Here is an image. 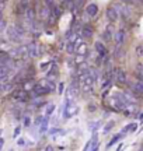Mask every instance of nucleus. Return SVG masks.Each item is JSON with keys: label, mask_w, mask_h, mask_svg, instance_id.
I'll return each instance as SVG.
<instances>
[{"label": "nucleus", "mask_w": 143, "mask_h": 151, "mask_svg": "<svg viewBox=\"0 0 143 151\" xmlns=\"http://www.w3.org/2000/svg\"><path fill=\"white\" fill-rule=\"evenodd\" d=\"M25 53H27V45H22V46H20V48H17L13 50V55H14L16 58H21V56H24Z\"/></svg>", "instance_id": "obj_14"}, {"label": "nucleus", "mask_w": 143, "mask_h": 151, "mask_svg": "<svg viewBox=\"0 0 143 151\" xmlns=\"http://www.w3.org/2000/svg\"><path fill=\"white\" fill-rule=\"evenodd\" d=\"M94 34V29L91 25H84V27L82 28V35L83 38H91Z\"/></svg>", "instance_id": "obj_13"}, {"label": "nucleus", "mask_w": 143, "mask_h": 151, "mask_svg": "<svg viewBox=\"0 0 143 151\" xmlns=\"http://www.w3.org/2000/svg\"><path fill=\"white\" fill-rule=\"evenodd\" d=\"M97 13H98V6L91 3V4L87 6V9H86V14L88 17H95L97 16Z\"/></svg>", "instance_id": "obj_11"}, {"label": "nucleus", "mask_w": 143, "mask_h": 151, "mask_svg": "<svg viewBox=\"0 0 143 151\" xmlns=\"http://www.w3.org/2000/svg\"><path fill=\"white\" fill-rule=\"evenodd\" d=\"M111 73H112V77L116 80V83H119V84H125L126 83V74H125V71L122 70L121 67H115Z\"/></svg>", "instance_id": "obj_3"}, {"label": "nucleus", "mask_w": 143, "mask_h": 151, "mask_svg": "<svg viewBox=\"0 0 143 151\" xmlns=\"http://www.w3.org/2000/svg\"><path fill=\"white\" fill-rule=\"evenodd\" d=\"M6 28H7V22H6L3 18H0V32L6 31Z\"/></svg>", "instance_id": "obj_29"}, {"label": "nucleus", "mask_w": 143, "mask_h": 151, "mask_svg": "<svg viewBox=\"0 0 143 151\" xmlns=\"http://www.w3.org/2000/svg\"><path fill=\"white\" fill-rule=\"evenodd\" d=\"M136 129H138V124L136 123H129L126 127H124L122 132H124V134H125V133H128V132H135Z\"/></svg>", "instance_id": "obj_22"}, {"label": "nucleus", "mask_w": 143, "mask_h": 151, "mask_svg": "<svg viewBox=\"0 0 143 151\" xmlns=\"http://www.w3.org/2000/svg\"><path fill=\"white\" fill-rule=\"evenodd\" d=\"M20 132H21V127H20V126H17L16 130H14V137H17V136L20 134Z\"/></svg>", "instance_id": "obj_31"}, {"label": "nucleus", "mask_w": 143, "mask_h": 151, "mask_svg": "<svg viewBox=\"0 0 143 151\" xmlns=\"http://www.w3.org/2000/svg\"><path fill=\"white\" fill-rule=\"evenodd\" d=\"M42 118H44V116H38V118H37V120H35V124H37V126H39V123H41Z\"/></svg>", "instance_id": "obj_34"}, {"label": "nucleus", "mask_w": 143, "mask_h": 151, "mask_svg": "<svg viewBox=\"0 0 143 151\" xmlns=\"http://www.w3.org/2000/svg\"><path fill=\"white\" fill-rule=\"evenodd\" d=\"M6 31H7V37H9V39H10L11 42H16V43L21 42V38L17 35L16 29H14V27H13V25H10L9 28H6Z\"/></svg>", "instance_id": "obj_4"}, {"label": "nucleus", "mask_w": 143, "mask_h": 151, "mask_svg": "<svg viewBox=\"0 0 143 151\" xmlns=\"http://www.w3.org/2000/svg\"><path fill=\"white\" fill-rule=\"evenodd\" d=\"M45 151H53V148H52V147H51V146H48V147H46V148H45Z\"/></svg>", "instance_id": "obj_38"}, {"label": "nucleus", "mask_w": 143, "mask_h": 151, "mask_svg": "<svg viewBox=\"0 0 143 151\" xmlns=\"http://www.w3.org/2000/svg\"><path fill=\"white\" fill-rule=\"evenodd\" d=\"M124 1H129V0H124Z\"/></svg>", "instance_id": "obj_41"}, {"label": "nucleus", "mask_w": 143, "mask_h": 151, "mask_svg": "<svg viewBox=\"0 0 143 151\" xmlns=\"http://www.w3.org/2000/svg\"><path fill=\"white\" fill-rule=\"evenodd\" d=\"M0 132H1V130H0ZM3 144H4V140L0 137V151H1V148H3Z\"/></svg>", "instance_id": "obj_36"}, {"label": "nucleus", "mask_w": 143, "mask_h": 151, "mask_svg": "<svg viewBox=\"0 0 143 151\" xmlns=\"http://www.w3.org/2000/svg\"><path fill=\"white\" fill-rule=\"evenodd\" d=\"M48 67H49V63H42L41 65V70H46Z\"/></svg>", "instance_id": "obj_33"}, {"label": "nucleus", "mask_w": 143, "mask_h": 151, "mask_svg": "<svg viewBox=\"0 0 143 151\" xmlns=\"http://www.w3.org/2000/svg\"><path fill=\"white\" fill-rule=\"evenodd\" d=\"M53 112H55V105H52V104H51V105H48L46 109H45V118H49Z\"/></svg>", "instance_id": "obj_24"}, {"label": "nucleus", "mask_w": 143, "mask_h": 151, "mask_svg": "<svg viewBox=\"0 0 143 151\" xmlns=\"http://www.w3.org/2000/svg\"><path fill=\"white\" fill-rule=\"evenodd\" d=\"M114 124H115V122H110V123H107V124H105L104 132H103V133H104V134H108V133H110L111 130H112V127H114Z\"/></svg>", "instance_id": "obj_25"}, {"label": "nucleus", "mask_w": 143, "mask_h": 151, "mask_svg": "<svg viewBox=\"0 0 143 151\" xmlns=\"http://www.w3.org/2000/svg\"><path fill=\"white\" fill-rule=\"evenodd\" d=\"M138 1H140V0H138Z\"/></svg>", "instance_id": "obj_42"}, {"label": "nucleus", "mask_w": 143, "mask_h": 151, "mask_svg": "<svg viewBox=\"0 0 143 151\" xmlns=\"http://www.w3.org/2000/svg\"><path fill=\"white\" fill-rule=\"evenodd\" d=\"M125 56V50L122 48H119V46H115V55H114V58H116V59H121V58H124Z\"/></svg>", "instance_id": "obj_19"}, {"label": "nucleus", "mask_w": 143, "mask_h": 151, "mask_svg": "<svg viewBox=\"0 0 143 151\" xmlns=\"http://www.w3.org/2000/svg\"><path fill=\"white\" fill-rule=\"evenodd\" d=\"M14 27V29H16V32H17V35L20 38H22L24 37V34H25V31H24V27L22 25H18V24H16V25H13Z\"/></svg>", "instance_id": "obj_21"}, {"label": "nucleus", "mask_w": 143, "mask_h": 151, "mask_svg": "<svg viewBox=\"0 0 143 151\" xmlns=\"http://www.w3.org/2000/svg\"><path fill=\"white\" fill-rule=\"evenodd\" d=\"M17 144L20 147H24L25 146V140H24V139H18V140H17Z\"/></svg>", "instance_id": "obj_30"}, {"label": "nucleus", "mask_w": 143, "mask_h": 151, "mask_svg": "<svg viewBox=\"0 0 143 151\" xmlns=\"http://www.w3.org/2000/svg\"><path fill=\"white\" fill-rule=\"evenodd\" d=\"M45 1V6L49 9V10H52L53 7H55V0H44Z\"/></svg>", "instance_id": "obj_27"}, {"label": "nucleus", "mask_w": 143, "mask_h": 151, "mask_svg": "<svg viewBox=\"0 0 143 151\" xmlns=\"http://www.w3.org/2000/svg\"><path fill=\"white\" fill-rule=\"evenodd\" d=\"M30 123H31V122H30V118L24 119V124H25V126H30Z\"/></svg>", "instance_id": "obj_35"}, {"label": "nucleus", "mask_w": 143, "mask_h": 151, "mask_svg": "<svg viewBox=\"0 0 143 151\" xmlns=\"http://www.w3.org/2000/svg\"><path fill=\"white\" fill-rule=\"evenodd\" d=\"M122 147H124V144H122V143H121V144H119V147L116 148V151H122Z\"/></svg>", "instance_id": "obj_39"}, {"label": "nucleus", "mask_w": 143, "mask_h": 151, "mask_svg": "<svg viewBox=\"0 0 143 151\" xmlns=\"http://www.w3.org/2000/svg\"><path fill=\"white\" fill-rule=\"evenodd\" d=\"M3 53H6V52H3V50H1V49H0V55H3Z\"/></svg>", "instance_id": "obj_40"}, {"label": "nucleus", "mask_w": 143, "mask_h": 151, "mask_svg": "<svg viewBox=\"0 0 143 151\" xmlns=\"http://www.w3.org/2000/svg\"><path fill=\"white\" fill-rule=\"evenodd\" d=\"M105 14H107V17H108V20H110L111 22L118 21V18H119V14L116 13V10L114 9V7H112V6L107 9V11H105Z\"/></svg>", "instance_id": "obj_8"}, {"label": "nucleus", "mask_w": 143, "mask_h": 151, "mask_svg": "<svg viewBox=\"0 0 143 151\" xmlns=\"http://www.w3.org/2000/svg\"><path fill=\"white\" fill-rule=\"evenodd\" d=\"M131 90H132L136 95H142V94H143V81H138V83L132 84Z\"/></svg>", "instance_id": "obj_12"}, {"label": "nucleus", "mask_w": 143, "mask_h": 151, "mask_svg": "<svg viewBox=\"0 0 143 151\" xmlns=\"http://www.w3.org/2000/svg\"><path fill=\"white\" fill-rule=\"evenodd\" d=\"M74 52H76L77 56H84V58H87V52H88L87 45H86L84 42L80 43V45H79L76 49H74Z\"/></svg>", "instance_id": "obj_10"}, {"label": "nucleus", "mask_w": 143, "mask_h": 151, "mask_svg": "<svg viewBox=\"0 0 143 151\" xmlns=\"http://www.w3.org/2000/svg\"><path fill=\"white\" fill-rule=\"evenodd\" d=\"M48 123H49V119L44 116L41 123H39V133H46L48 132Z\"/></svg>", "instance_id": "obj_15"}, {"label": "nucleus", "mask_w": 143, "mask_h": 151, "mask_svg": "<svg viewBox=\"0 0 143 151\" xmlns=\"http://www.w3.org/2000/svg\"><path fill=\"white\" fill-rule=\"evenodd\" d=\"M10 151H13V150H10Z\"/></svg>", "instance_id": "obj_43"}, {"label": "nucleus", "mask_w": 143, "mask_h": 151, "mask_svg": "<svg viewBox=\"0 0 143 151\" xmlns=\"http://www.w3.org/2000/svg\"><path fill=\"white\" fill-rule=\"evenodd\" d=\"M27 53L28 56H31V58H37L39 55V50H38V45L35 42H31L27 45Z\"/></svg>", "instance_id": "obj_6"}, {"label": "nucleus", "mask_w": 143, "mask_h": 151, "mask_svg": "<svg viewBox=\"0 0 143 151\" xmlns=\"http://www.w3.org/2000/svg\"><path fill=\"white\" fill-rule=\"evenodd\" d=\"M95 49H97V52H98V58H105L107 55H108V50L105 48V45L103 42H95Z\"/></svg>", "instance_id": "obj_9"}, {"label": "nucleus", "mask_w": 143, "mask_h": 151, "mask_svg": "<svg viewBox=\"0 0 143 151\" xmlns=\"http://www.w3.org/2000/svg\"><path fill=\"white\" fill-rule=\"evenodd\" d=\"M138 55L142 56V46H138Z\"/></svg>", "instance_id": "obj_37"}, {"label": "nucleus", "mask_w": 143, "mask_h": 151, "mask_svg": "<svg viewBox=\"0 0 143 151\" xmlns=\"http://www.w3.org/2000/svg\"><path fill=\"white\" fill-rule=\"evenodd\" d=\"M74 42H72V41H67V43H66V52L69 55H73L74 53Z\"/></svg>", "instance_id": "obj_23"}, {"label": "nucleus", "mask_w": 143, "mask_h": 151, "mask_svg": "<svg viewBox=\"0 0 143 151\" xmlns=\"http://www.w3.org/2000/svg\"><path fill=\"white\" fill-rule=\"evenodd\" d=\"M77 112H79V108L76 106V104H73L72 101H65V105H63V118L70 119Z\"/></svg>", "instance_id": "obj_1"}, {"label": "nucleus", "mask_w": 143, "mask_h": 151, "mask_svg": "<svg viewBox=\"0 0 143 151\" xmlns=\"http://www.w3.org/2000/svg\"><path fill=\"white\" fill-rule=\"evenodd\" d=\"M100 148V141H98V136L94 134L90 140L87 141V144L84 146L83 151H98Z\"/></svg>", "instance_id": "obj_2"}, {"label": "nucleus", "mask_w": 143, "mask_h": 151, "mask_svg": "<svg viewBox=\"0 0 143 151\" xmlns=\"http://www.w3.org/2000/svg\"><path fill=\"white\" fill-rule=\"evenodd\" d=\"M100 126H101V122H97V123H91V124H90V129H91V132H93V133H95V132L98 130Z\"/></svg>", "instance_id": "obj_28"}, {"label": "nucleus", "mask_w": 143, "mask_h": 151, "mask_svg": "<svg viewBox=\"0 0 143 151\" xmlns=\"http://www.w3.org/2000/svg\"><path fill=\"white\" fill-rule=\"evenodd\" d=\"M24 14H25V20H27V22L30 24V25L35 24V11H34V9L27 7L25 11H24Z\"/></svg>", "instance_id": "obj_7"}, {"label": "nucleus", "mask_w": 143, "mask_h": 151, "mask_svg": "<svg viewBox=\"0 0 143 151\" xmlns=\"http://www.w3.org/2000/svg\"><path fill=\"white\" fill-rule=\"evenodd\" d=\"M63 88H65V84H63V83H61V84H59V88H58L59 94H63Z\"/></svg>", "instance_id": "obj_32"}, {"label": "nucleus", "mask_w": 143, "mask_h": 151, "mask_svg": "<svg viewBox=\"0 0 143 151\" xmlns=\"http://www.w3.org/2000/svg\"><path fill=\"white\" fill-rule=\"evenodd\" d=\"M112 31H114V28L111 27V25H108V27L105 28V32L103 35V38H104L105 41H110L111 38H112Z\"/></svg>", "instance_id": "obj_18"}, {"label": "nucleus", "mask_w": 143, "mask_h": 151, "mask_svg": "<svg viewBox=\"0 0 143 151\" xmlns=\"http://www.w3.org/2000/svg\"><path fill=\"white\" fill-rule=\"evenodd\" d=\"M84 3H86V0H74V1H73V9L76 11L80 10V9H83Z\"/></svg>", "instance_id": "obj_20"}, {"label": "nucleus", "mask_w": 143, "mask_h": 151, "mask_svg": "<svg viewBox=\"0 0 143 151\" xmlns=\"http://www.w3.org/2000/svg\"><path fill=\"white\" fill-rule=\"evenodd\" d=\"M39 16H41V18H42V20L45 21V20H48V18H49L51 10L48 9V7H46V6H44V7H42V9L39 10Z\"/></svg>", "instance_id": "obj_16"}, {"label": "nucleus", "mask_w": 143, "mask_h": 151, "mask_svg": "<svg viewBox=\"0 0 143 151\" xmlns=\"http://www.w3.org/2000/svg\"><path fill=\"white\" fill-rule=\"evenodd\" d=\"M51 136H58V134H63V130H61L59 127H53V129H51L49 132Z\"/></svg>", "instance_id": "obj_26"}, {"label": "nucleus", "mask_w": 143, "mask_h": 151, "mask_svg": "<svg viewBox=\"0 0 143 151\" xmlns=\"http://www.w3.org/2000/svg\"><path fill=\"white\" fill-rule=\"evenodd\" d=\"M125 37H126L125 31H124V29H118V31L115 32V35H114L115 46H121V45H124V42H125Z\"/></svg>", "instance_id": "obj_5"}, {"label": "nucleus", "mask_w": 143, "mask_h": 151, "mask_svg": "<svg viewBox=\"0 0 143 151\" xmlns=\"http://www.w3.org/2000/svg\"><path fill=\"white\" fill-rule=\"evenodd\" d=\"M122 137H124V134H115L114 137H112V139H111L110 141H108V143H107V148H110V147H112V146H114V144L116 143V141H119V140H121Z\"/></svg>", "instance_id": "obj_17"}]
</instances>
